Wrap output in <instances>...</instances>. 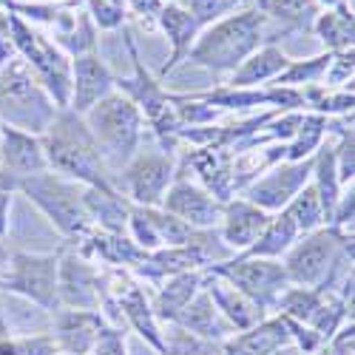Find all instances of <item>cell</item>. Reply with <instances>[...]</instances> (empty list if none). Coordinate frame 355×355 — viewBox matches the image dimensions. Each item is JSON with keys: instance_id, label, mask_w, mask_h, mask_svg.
<instances>
[{"instance_id": "obj_19", "label": "cell", "mask_w": 355, "mask_h": 355, "mask_svg": "<svg viewBox=\"0 0 355 355\" xmlns=\"http://www.w3.org/2000/svg\"><path fill=\"white\" fill-rule=\"evenodd\" d=\"M157 20H159V26L165 28V35H168V40H171V57H168V60L162 63V69H159V80H162V77H168L180 63H185V57H188L193 40L199 37V28H202V26H199V23L193 20V15H191L188 9H182L180 3L162 6V12L157 15Z\"/></svg>"}, {"instance_id": "obj_5", "label": "cell", "mask_w": 355, "mask_h": 355, "mask_svg": "<svg viewBox=\"0 0 355 355\" xmlns=\"http://www.w3.org/2000/svg\"><path fill=\"white\" fill-rule=\"evenodd\" d=\"M9 26H12V35L17 43V54L26 57V66L35 69L37 80L46 85L49 97L54 100V108L57 111L69 108V100H71V63H69V57L54 43L40 37L35 28H28L20 20V15H9Z\"/></svg>"}, {"instance_id": "obj_17", "label": "cell", "mask_w": 355, "mask_h": 355, "mask_svg": "<svg viewBox=\"0 0 355 355\" xmlns=\"http://www.w3.org/2000/svg\"><path fill=\"white\" fill-rule=\"evenodd\" d=\"M202 290L211 295V302L216 304V310L222 313V318L230 324L236 333L250 330V327H256L261 318H268V313L259 310L248 299V295H242L236 287H230L225 279H219V276H214L208 270H205V276H202Z\"/></svg>"}, {"instance_id": "obj_37", "label": "cell", "mask_w": 355, "mask_h": 355, "mask_svg": "<svg viewBox=\"0 0 355 355\" xmlns=\"http://www.w3.org/2000/svg\"><path fill=\"white\" fill-rule=\"evenodd\" d=\"M327 83L330 85H344V83H349L352 80V49H347V51H336L333 54V60H330V66H327Z\"/></svg>"}, {"instance_id": "obj_33", "label": "cell", "mask_w": 355, "mask_h": 355, "mask_svg": "<svg viewBox=\"0 0 355 355\" xmlns=\"http://www.w3.org/2000/svg\"><path fill=\"white\" fill-rule=\"evenodd\" d=\"M245 0H182V9L193 15L199 26H211L222 17H227L236 6H242Z\"/></svg>"}, {"instance_id": "obj_31", "label": "cell", "mask_w": 355, "mask_h": 355, "mask_svg": "<svg viewBox=\"0 0 355 355\" xmlns=\"http://www.w3.org/2000/svg\"><path fill=\"white\" fill-rule=\"evenodd\" d=\"M333 60V54H318V57H310V60H290L287 69L273 80V85L279 88H293V85H315L324 74H327V66Z\"/></svg>"}, {"instance_id": "obj_9", "label": "cell", "mask_w": 355, "mask_h": 355, "mask_svg": "<svg viewBox=\"0 0 355 355\" xmlns=\"http://www.w3.org/2000/svg\"><path fill=\"white\" fill-rule=\"evenodd\" d=\"M0 137H3V148H0V191L12 193L28 176L49 171L40 137H32L15 125H3Z\"/></svg>"}, {"instance_id": "obj_11", "label": "cell", "mask_w": 355, "mask_h": 355, "mask_svg": "<svg viewBox=\"0 0 355 355\" xmlns=\"http://www.w3.org/2000/svg\"><path fill=\"white\" fill-rule=\"evenodd\" d=\"M313 157L310 159H302V162H279L270 168L268 176L261 180H253L248 188H245V199L250 205L261 211H284L287 202L299 193L313 176Z\"/></svg>"}, {"instance_id": "obj_4", "label": "cell", "mask_w": 355, "mask_h": 355, "mask_svg": "<svg viewBox=\"0 0 355 355\" xmlns=\"http://www.w3.org/2000/svg\"><path fill=\"white\" fill-rule=\"evenodd\" d=\"M17 188L37 205L66 239L80 242L92 233V216H88L85 205H83V193L77 191L74 182L43 171V173H35V176H28V180H23Z\"/></svg>"}, {"instance_id": "obj_1", "label": "cell", "mask_w": 355, "mask_h": 355, "mask_svg": "<svg viewBox=\"0 0 355 355\" xmlns=\"http://www.w3.org/2000/svg\"><path fill=\"white\" fill-rule=\"evenodd\" d=\"M40 145H43L49 168L74 176V180L85 182L88 188L116 191L111 182L108 165L100 154V145L80 114L69 108L57 111L54 120L46 125V134L40 137Z\"/></svg>"}, {"instance_id": "obj_6", "label": "cell", "mask_w": 355, "mask_h": 355, "mask_svg": "<svg viewBox=\"0 0 355 355\" xmlns=\"http://www.w3.org/2000/svg\"><path fill=\"white\" fill-rule=\"evenodd\" d=\"M341 253H352V239L336 227H318L313 233H304L302 242H295L284 256V273L290 284L299 287H321L324 276L330 273L336 259Z\"/></svg>"}, {"instance_id": "obj_36", "label": "cell", "mask_w": 355, "mask_h": 355, "mask_svg": "<svg viewBox=\"0 0 355 355\" xmlns=\"http://www.w3.org/2000/svg\"><path fill=\"white\" fill-rule=\"evenodd\" d=\"M321 352H324V355H352V352H355V324L347 321L330 341H324Z\"/></svg>"}, {"instance_id": "obj_34", "label": "cell", "mask_w": 355, "mask_h": 355, "mask_svg": "<svg viewBox=\"0 0 355 355\" xmlns=\"http://www.w3.org/2000/svg\"><path fill=\"white\" fill-rule=\"evenodd\" d=\"M92 355H128L125 333L120 327H111V324H105V327L100 330V336H97V341H94Z\"/></svg>"}, {"instance_id": "obj_21", "label": "cell", "mask_w": 355, "mask_h": 355, "mask_svg": "<svg viewBox=\"0 0 355 355\" xmlns=\"http://www.w3.org/2000/svg\"><path fill=\"white\" fill-rule=\"evenodd\" d=\"M202 290V273L199 270H185V273H173L168 276V282L159 287L157 299L151 304L154 315L159 324H173L176 315H180L191 299Z\"/></svg>"}, {"instance_id": "obj_44", "label": "cell", "mask_w": 355, "mask_h": 355, "mask_svg": "<svg viewBox=\"0 0 355 355\" xmlns=\"http://www.w3.org/2000/svg\"><path fill=\"white\" fill-rule=\"evenodd\" d=\"M15 6V0H0V9H12Z\"/></svg>"}, {"instance_id": "obj_14", "label": "cell", "mask_w": 355, "mask_h": 355, "mask_svg": "<svg viewBox=\"0 0 355 355\" xmlns=\"http://www.w3.org/2000/svg\"><path fill=\"white\" fill-rule=\"evenodd\" d=\"M114 92V74L94 51L77 54L71 63V100L69 111L85 116L103 97Z\"/></svg>"}, {"instance_id": "obj_27", "label": "cell", "mask_w": 355, "mask_h": 355, "mask_svg": "<svg viewBox=\"0 0 355 355\" xmlns=\"http://www.w3.org/2000/svg\"><path fill=\"white\" fill-rule=\"evenodd\" d=\"M287 216L295 222L299 233H313L324 225V211H321V202H318V193L315 188L307 182L299 193H295L290 202H287Z\"/></svg>"}, {"instance_id": "obj_40", "label": "cell", "mask_w": 355, "mask_h": 355, "mask_svg": "<svg viewBox=\"0 0 355 355\" xmlns=\"http://www.w3.org/2000/svg\"><path fill=\"white\" fill-rule=\"evenodd\" d=\"M9 208H12V193H9V191H0V239H3V233H6Z\"/></svg>"}, {"instance_id": "obj_18", "label": "cell", "mask_w": 355, "mask_h": 355, "mask_svg": "<svg viewBox=\"0 0 355 355\" xmlns=\"http://www.w3.org/2000/svg\"><path fill=\"white\" fill-rule=\"evenodd\" d=\"M268 211L256 208L248 199H230L222 208V242L233 250H248L268 227Z\"/></svg>"}, {"instance_id": "obj_10", "label": "cell", "mask_w": 355, "mask_h": 355, "mask_svg": "<svg viewBox=\"0 0 355 355\" xmlns=\"http://www.w3.org/2000/svg\"><path fill=\"white\" fill-rule=\"evenodd\" d=\"M173 176H176V165L168 154H139L125 162L120 182L125 185L134 205H139V208H157V205H162Z\"/></svg>"}, {"instance_id": "obj_28", "label": "cell", "mask_w": 355, "mask_h": 355, "mask_svg": "<svg viewBox=\"0 0 355 355\" xmlns=\"http://www.w3.org/2000/svg\"><path fill=\"white\" fill-rule=\"evenodd\" d=\"M318 302H321V290H315V287H299V284L293 287V284H290V287L279 295L276 310H279V315H284V318H290V321L307 324L310 315L315 313Z\"/></svg>"}, {"instance_id": "obj_23", "label": "cell", "mask_w": 355, "mask_h": 355, "mask_svg": "<svg viewBox=\"0 0 355 355\" xmlns=\"http://www.w3.org/2000/svg\"><path fill=\"white\" fill-rule=\"evenodd\" d=\"M299 236L302 233H299V227H295V222L287 216V211H279V216H270V222L261 230V236L239 256L242 259H279L299 242Z\"/></svg>"}, {"instance_id": "obj_30", "label": "cell", "mask_w": 355, "mask_h": 355, "mask_svg": "<svg viewBox=\"0 0 355 355\" xmlns=\"http://www.w3.org/2000/svg\"><path fill=\"white\" fill-rule=\"evenodd\" d=\"M327 131V120L324 114H313V116H304L299 131L293 134L290 145H287V162H302V159H310L313 151L321 145V137Z\"/></svg>"}, {"instance_id": "obj_41", "label": "cell", "mask_w": 355, "mask_h": 355, "mask_svg": "<svg viewBox=\"0 0 355 355\" xmlns=\"http://www.w3.org/2000/svg\"><path fill=\"white\" fill-rule=\"evenodd\" d=\"M273 355H302V352L295 349L293 344H287V347H282V349H279V352H273Z\"/></svg>"}, {"instance_id": "obj_42", "label": "cell", "mask_w": 355, "mask_h": 355, "mask_svg": "<svg viewBox=\"0 0 355 355\" xmlns=\"http://www.w3.org/2000/svg\"><path fill=\"white\" fill-rule=\"evenodd\" d=\"M315 3H318V6H338L341 0H315Z\"/></svg>"}, {"instance_id": "obj_43", "label": "cell", "mask_w": 355, "mask_h": 355, "mask_svg": "<svg viewBox=\"0 0 355 355\" xmlns=\"http://www.w3.org/2000/svg\"><path fill=\"white\" fill-rule=\"evenodd\" d=\"M9 336V330H6V321H3V315H0V338H6Z\"/></svg>"}, {"instance_id": "obj_39", "label": "cell", "mask_w": 355, "mask_h": 355, "mask_svg": "<svg viewBox=\"0 0 355 355\" xmlns=\"http://www.w3.org/2000/svg\"><path fill=\"white\" fill-rule=\"evenodd\" d=\"M128 3L139 17H157L162 12V0H128Z\"/></svg>"}, {"instance_id": "obj_12", "label": "cell", "mask_w": 355, "mask_h": 355, "mask_svg": "<svg viewBox=\"0 0 355 355\" xmlns=\"http://www.w3.org/2000/svg\"><path fill=\"white\" fill-rule=\"evenodd\" d=\"M57 302L66 310H97L103 302V276L85 256H66L57 268Z\"/></svg>"}, {"instance_id": "obj_7", "label": "cell", "mask_w": 355, "mask_h": 355, "mask_svg": "<svg viewBox=\"0 0 355 355\" xmlns=\"http://www.w3.org/2000/svg\"><path fill=\"white\" fill-rule=\"evenodd\" d=\"M205 270L225 279L230 287H236L242 295H248V299L264 313L276 310L279 295L290 287V279H287L282 264H276V259H242V256H233L227 261L211 264V268H205Z\"/></svg>"}, {"instance_id": "obj_20", "label": "cell", "mask_w": 355, "mask_h": 355, "mask_svg": "<svg viewBox=\"0 0 355 355\" xmlns=\"http://www.w3.org/2000/svg\"><path fill=\"white\" fill-rule=\"evenodd\" d=\"M176 327H182V330H188L191 336H196V338H205V341H216V344H222L225 338H230L236 330L230 327V324L222 318V313L216 310V304L211 302V295L205 293V290H199L193 299H191V304L176 315Z\"/></svg>"}, {"instance_id": "obj_16", "label": "cell", "mask_w": 355, "mask_h": 355, "mask_svg": "<svg viewBox=\"0 0 355 355\" xmlns=\"http://www.w3.org/2000/svg\"><path fill=\"white\" fill-rule=\"evenodd\" d=\"M287 344H293L287 318L284 315H268V318H261L256 327L233 333L230 338H225L222 352L225 355H273Z\"/></svg>"}, {"instance_id": "obj_15", "label": "cell", "mask_w": 355, "mask_h": 355, "mask_svg": "<svg viewBox=\"0 0 355 355\" xmlns=\"http://www.w3.org/2000/svg\"><path fill=\"white\" fill-rule=\"evenodd\" d=\"M105 318L97 310H54V341L60 355H92Z\"/></svg>"}, {"instance_id": "obj_22", "label": "cell", "mask_w": 355, "mask_h": 355, "mask_svg": "<svg viewBox=\"0 0 355 355\" xmlns=\"http://www.w3.org/2000/svg\"><path fill=\"white\" fill-rule=\"evenodd\" d=\"M290 63V57L276 49V46H264V49H256L248 60L236 69L227 80L230 88H253L259 83H273Z\"/></svg>"}, {"instance_id": "obj_45", "label": "cell", "mask_w": 355, "mask_h": 355, "mask_svg": "<svg viewBox=\"0 0 355 355\" xmlns=\"http://www.w3.org/2000/svg\"><path fill=\"white\" fill-rule=\"evenodd\" d=\"M256 3H259V12H264V9H268V0H256Z\"/></svg>"}, {"instance_id": "obj_3", "label": "cell", "mask_w": 355, "mask_h": 355, "mask_svg": "<svg viewBox=\"0 0 355 355\" xmlns=\"http://www.w3.org/2000/svg\"><path fill=\"white\" fill-rule=\"evenodd\" d=\"M88 131L94 134L100 154L105 159V165H123L134 157L137 145H139V134H142V114L139 108L120 92H111L108 97H103L85 116Z\"/></svg>"}, {"instance_id": "obj_13", "label": "cell", "mask_w": 355, "mask_h": 355, "mask_svg": "<svg viewBox=\"0 0 355 355\" xmlns=\"http://www.w3.org/2000/svg\"><path fill=\"white\" fill-rule=\"evenodd\" d=\"M222 208L225 205L216 202L205 188L188 182L185 176H173L171 188L165 191V199H162V211L182 219L185 225L196 227V230H208V227H216L222 222Z\"/></svg>"}, {"instance_id": "obj_32", "label": "cell", "mask_w": 355, "mask_h": 355, "mask_svg": "<svg viewBox=\"0 0 355 355\" xmlns=\"http://www.w3.org/2000/svg\"><path fill=\"white\" fill-rule=\"evenodd\" d=\"M162 338H165V355H225L222 344L196 338L188 330L176 327V324H168L162 330Z\"/></svg>"}, {"instance_id": "obj_25", "label": "cell", "mask_w": 355, "mask_h": 355, "mask_svg": "<svg viewBox=\"0 0 355 355\" xmlns=\"http://www.w3.org/2000/svg\"><path fill=\"white\" fill-rule=\"evenodd\" d=\"M347 321H352V304L344 302L336 290H324L315 313H313L310 321H307V327H310L313 333H318L321 341H330Z\"/></svg>"}, {"instance_id": "obj_46", "label": "cell", "mask_w": 355, "mask_h": 355, "mask_svg": "<svg viewBox=\"0 0 355 355\" xmlns=\"http://www.w3.org/2000/svg\"><path fill=\"white\" fill-rule=\"evenodd\" d=\"M310 355H324V352H321V349H318V352H310Z\"/></svg>"}, {"instance_id": "obj_38", "label": "cell", "mask_w": 355, "mask_h": 355, "mask_svg": "<svg viewBox=\"0 0 355 355\" xmlns=\"http://www.w3.org/2000/svg\"><path fill=\"white\" fill-rule=\"evenodd\" d=\"M15 57H17V43L9 26V15H0V69L9 66Z\"/></svg>"}, {"instance_id": "obj_2", "label": "cell", "mask_w": 355, "mask_h": 355, "mask_svg": "<svg viewBox=\"0 0 355 355\" xmlns=\"http://www.w3.org/2000/svg\"><path fill=\"white\" fill-rule=\"evenodd\" d=\"M264 23H268V15L259 9L227 15L211 23L205 32H199L185 60L208 69L214 74H227V71L233 74L256 49H261Z\"/></svg>"}, {"instance_id": "obj_29", "label": "cell", "mask_w": 355, "mask_h": 355, "mask_svg": "<svg viewBox=\"0 0 355 355\" xmlns=\"http://www.w3.org/2000/svg\"><path fill=\"white\" fill-rule=\"evenodd\" d=\"M264 15L284 23V28H313V20L318 17L315 0H268Z\"/></svg>"}, {"instance_id": "obj_35", "label": "cell", "mask_w": 355, "mask_h": 355, "mask_svg": "<svg viewBox=\"0 0 355 355\" xmlns=\"http://www.w3.org/2000/svg\"><path fill=\"white\" fill-rule=\"evenodd\" d=\"M88 6H92V15L97 20L100 28H116L123 26V3H116V0H88Z\"/></svg>"}, {"instance_id": "obj_26", "label": "cell", "mask_w": 355, "mask_h": 355, "mask_svg": "<svg viewBox=\"0 0 355 355\" xmlns=\"http://www.w3.org/2000/svg\"><path fill=\"white\" fill-rule=\"evenodd\" d=\"M313 28H315V35L321 37V43L330 49V54L352 49V9L344 3V0L333 12L318 15L313 20Z\"/></svg>"}, {"instance_id": "obj_24", "label": "cell", "mask_w": 355, "mask_h": 355, "mask_svg": "<svg viewBox=\"0 0 355 355\" xmlns=\"http://www.w3.org/2000/svg\"><path fill=\"white\" fill-rule=\"evenodd\" d=\"M83 205L92 222L97 219L103 230L108 233H125L128 230V211L131 205L116 193V191H100V188H88L83 193Z\"/></svg>"}, {"instance_id": "obj_8", "label": "cell", "mask_w": 355, "mask_h": 355, "mask_svg": "<svg viewBox=\"0 0 355 355\" xmlns=\"http://www.w3.org/2000/svg\"><path fill=\"white\" fill-rule=\"evenodd\" d=\"M57 268H60V253H15L9 259L6 273L0 276V290L17 293L37 307L54 313L60 310Z\"/></svg>"}]
</instances>
